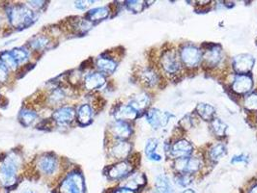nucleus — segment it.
Listing matches in <instances>:
<instances>
[{
  "label": "nucleus",
  "mask_w": 257,
  "mask_h": 193,
  "mask_svg": "<svg viewBox=\"0 0 257 193\" xmlns=\"http://www.w3.org/2000/svg\"><path fill=\"white\" fill-rule=\"evenodd\" d=\"M149 62L153 63L166 78L168 83L177 84L186 78V73L181 63L177 45L173 43H165L154 53V58Z\"/></svg>",
  "instance_id": "1"
},
{
  "label": "nucleus",
  "mask_w": 257,
  "mask_h": 193,
  "mask_svg": "<svg viewBox=\"0 0 257 193\" xmlns=\"http://www.w3.org/2000/svg\"><path fill=\"white\" fill-rule=\"evenodd\" d=\"M202 50L201 72L219 81L226 77L230 71V58L219 43L204 42Z\"/></svg>",
  "instance_id": "2"
},
{
  "label": "nucleus",
  "mask_w": 257,
  "mask_h": 193,
  "mask_svg": "<svg viewBox=\"0 0 257 193\" xmlns=\"http://www.w3.org/2000/svg\"><path fill=\"white\" fill-rule=\"evenodd\" d=\"M170 172L173 174H189L196 179L207 175L211 169L207 166L202 149H196L192 155L167 161Z\"/></svg>",
  "instance_id": "3"
},
{
  "label": "nucleus",
  "mask_w": 257,
  "mask_h": 193,
  "mask_svg": "<svg viewBox=\"0 0 257 193\" xmlns=\"http://www.w3.org/2000/svg\"><path fill=\"white\" fill-rule=\"evenodd\" d=\"M177 48L186 77H194L201 72L202 50L200 45L192 42H182L177 44Z\"/></svg>",
  "instance_id": "4"
},
{
  "label": "nucleus",
  "mask_w": 257,
  "mask_h": 193,
  "mask_svg": "<svg viewBox=\"0 0 257 193\" xmlns=\"http://www.w3.org/2000/svg\"><path fill=\"white\" fill-rule=\"evenodd\" d=\"M22 162L21 156L15 152L2 158L0 162V185L6 191H12L20 184L18 172Z\"/></svg>",
  "instance_id": "5"
},
{
  "label": "nucleus",
  "mask_w": 257,
  "mask_h": 193,
  "mask_svg": "<svg viewBox=\"0 0 257 193\" xmlns=\"http://www.w3.org/2000/svg\"><path fill=\"white\" fill-rule=\"evenodd\" d=\"M220 82L224 86L227 94L236 103L255 88V81L252 74L236 75L229 73L222 80H220Z\"/></svg>",
  "instance_id": "6"
},
{
  "label": "nucleus",
  "mask_w": 257,
  "mask_h": 193,
  "mask_svg": "<svg viewBox=\"0 0 257 193\" xmlns=\"http://www.w3.org/2000/svg\"><path fill=\"white\" fill-rule=\"evenodd\" d=\"M6 16L9 24L16 30H24L34 25L38 20V15L28 7L27 4H13L6 7Z\"/></svg>",
  "instance_id": "7"
},
{
  "label": "nucleus",
  "mask_w": 257,
  "mask_h": 193,
  "mask_svg": "<svg viewBox=\"0 0 257 193\" xmlns=\"http://www.w3.org/2000/svg\"><path fill=\"white\" fill-rule=\"evenodd\" d=\"M142 156L139 153H133L126 160L117 161L110 166L104 169V175L107 180L119 184L121 181L128 178V176L136 170H138L141 164Z\"/></svg>",
  "instance_id": "8"
},
{
  "label": "nucleus",
  "mask_w": 257,
  "mask_h": 193,
  "mask_svg": "<svg viewBox=\"0 0 257 193\" xmlns=\"http://www.w3.org/2000/svg\"><path fill=\"white\" fill-rule=\"evenodd\" d=\"M135 77L144 90L152 93L156 89H165L168 84L166 78L162 76L157 67L151 62L139 68Z\"/></svg>",
  "instance_id": "9"
},
{
  "label": "nucleus",
  "mask_w": 257,
  "mask_h": 193,
  "mask_svg": "<svg viewBox=\"0 0 257 193\" xmlns=\"http://www.w3.org/2000/svg\"><path fill=\"white\" fill-rule=\"evenodd\" d=\"M55 193H86L85 178L80 170L70 171L59 181Z\"/></svg>",
  "instance_id": "10"
},
{
  "label": "nucleus",
  "mask_w": 257,
  "mask_h": 193,
  "mask_svg": "<svg viewBox=\"0 0 257 193\" xmlns=\"http://www.w3.org/2000/svg\"><path fill=\"white\" fill-rule=\"evenodd\" d=\"M143 117L150 128L156 131L166 129L172 119H175V115L173 113L156 107H150L147 109Z\"/></svg>",
  "instance_id": "11"
},
{
  "label": "nucleus",
  "mask_w": 257,
  "mask_h": 193,
  "mask_svg": "<svg viewBox=\"0 0 257 193\" xmlns=\"http://www.w3.org/2000/svg\"><path fill=\"white\" fill-rule=\"evenodd\" d=\"M205 157L207 166L212 170L219 161L227 155L228 149L226 142L215 141L208 143L204 147L201 148Z\"/></svg>",
  "instance_id": "12"
},
{
  "label": "nucleus",
  "mask_w": 257,
  "mask_h": 193,
  "mask_svg": "<svg viewBox=\"0 0 257 193\" xmlns=\"http://www.w3.org/2000/svg\"><path fill=\"white\" fill-rule=\"evenodd\" d=\"M256 59L251 53H240L230 58V71L236 75L252 74Z\"/></svg>",
  "instance_id": "13"
},
{
  "label": "nucleus",
  "mask_w": 257,
  "mask_h": 193,
  "mask_svg": "<svg viewBox=\"0 0 257 193\" xmlns=\"http://www.w3.org/2000/svg\"><path fill=\"white\" fill-rule=\"evenodd\" d=\"M108 134L112 141H130L134 135L133 123L113 121L108 126Z\"/></svg>",
  "instance_id": "14"
},
{
  "label": "nucleus",
  "mask_w": 257,
  "mask_h": 193,
  "mask_svg": "<svg viewBox=\"0 0 257 193\" xmlns=\"http://www.w3.org/2000/svg\"><path fill=\"white\" fill-rule=\"evenodd\" d=\"M153 100H154V94L152 92L143 90L133 95L128 99V102L127 103L137 112H139L141 115L143 116L147 109L152 107L151 105L153 103Z\"/></svg>",
  "instance_id": "15"
},
{
  "label": "nucleus",
  "mask_w": 257,
  "mask_h": 193,
  "mask_svg": "<svg viewBox=\"0 0 257 193\" xmlns=\"http://www.w3.org/2000/svg\"><path fill=\"white\" fill-rule=\"evenodd\" d=\"M58 168L59 160L57 156L52 153L42 154L37 159V169L42 175L46 177H52L55 175Z\"/></svg>",
  "instance_id": "16"
},
{
  "label": "nucleus",
  "mask_w": 257,
  "mask_h": 193,
  "mask_svg": "<svg viewBox=\"0 0 257 193\" xmlns=\"http://www.w3.org/2000/svg\"><path fill=\"white\" fill-rule=\"evenodd\" d=\"M147 183H148V180H147L146 175L138 169L134 171L128 178L121 181L119 185L128 188L133 192L141 193L146 187Z\"/></svg>",
  "instance_id": "17"
},
{
  "label": "nucleus",
  "mask_w": 257,
  "mask_h": 193,
  "mask_svg": "<svg viewBox=\"0 0 257 193\" xmlns=\"http://www.w3.org/2000/svg\"><path fill=\"white\" fill-rule=\"evenodd\" d=\"M119 65V60L114 54L110 52H104L99 56L96 60V67L98 72L102 73L104 76H111L115 73Z\"/></svg>",
  "instance_id": "18"
},
{
  "label": "nucleus",
  "mask_w": 257,
  "mask_h": 193,
  "mask_svg": "<svg viewBox=\"0 0 257 193\" xmlns=\"http://www.w3.org/2000/svg\"><path fill=\"white\" fill-rule=\"evenodd\" d=\"M133 154V144L131 141H112L108 148V154L115 162L126 160Z\"/></svg>",
  "instance_id": "19"
},
{
  "label": "nucleus",
  "mask_w": 257,
  "mask_h": 193,
  "mask_svg": "<svg viewBox=\"0 0 257 193\" xmlns=\"http://www.w3.org/2000/svg\"><path fill=\"white\" fill-rule=\"evenodd\" d=\"M52 119L58 127H67L77 119V110L72 106H61L52 113Z\"/></svg>",
  "instance_id": "20"
},
{
  "label": "nucleus",
  "mask_w": 257,
  "mask_h": 193,
  "mask_svg": "<svg viewBox=\"0 0 257 193\" xmlns=\"http://www.w3.org/2000/svg\"><path fill=\"white\" fill-rule=\"evenodd\" d=\"M111 114L114 118V121H123L133 123L142 115L132 108L128 103H117L112 107Z\"/></svg>",
  "instance_id": "21"
},
{
  "label": "nucleus",
  "mask_w": 257,
  "mask_h": 193,
  "mask_svg": "<svg viewBox=\"0 0 257 193\" xmlns=\"http://www.w3.org/2000/svg\"><path fill=\"white\" fill-rule=\"evenodd\" d=\"M208 127L215 141L226 142L228 137V125L221 118L218 116L215 117L210 123H208Z\"/></svg>",
  "instance_id": "22"
},
{
  "label": "nucleus",
  "mask_w": 257,
  "mask_h": 193,
  "mask_svg": "<svg viewBox=\"0 0 257 193\" xmlns=\"http://www.w3.org/2000/svg\"><path fill=\"white\" fill-rule=\"evenodd\" d=\"M195 115L199 118L200 121L205 123H210L215 117H217V110L216 107L209 103H198L193 111Z\"/></svg>",
  "instance_id": "23"
},
{
  "label": "nucleus",
  "mask_w": 257,
  "mask_h": 193,
  "mask_svg": "<svg viewBox=\"0 0 257 193\" xmlns=\"http://www.w3.org/2000/svg\"><path fill=\"white\" fill-rule=\"evenodd\" d=\"M106 81H107L106 76H104L100 72H95L85 77L83 80V85L86 90H98L103 88V86L106 84Z\"/></svg>",
  "instance_id": "24"
},
{
  "label": "nucleus",
  "mask_w": 257,
  "mask_h": 193,
  "mask_svg": "<svg viewBox=\"0 0 257 193\" xmlns=\"http://www.w3.org/2000/svg\"><path fill=\"white\" fill-rule=\"evenodd\" d=\"M111 14L110 6H101L89 10L84 18L91 24H97L108 19Z\"/></svg>",
  "instance_id": "25"
},
{
  "label": "nucleus",
  "mask_w": 257,
  "mask_h": 193,
  "mask_svg": "<svg viewBox=\"0 0 257 193\" xmlns=\"http://www.w3.org/2000/svg\"><path fill=\"white\" fill-rule=\"evenodd\" d=\"M154 193H175L173 182L166 173L156 176L154 180Z\"/></svg>",
  "instance_id": "26"
},
{
  "label": "nucleus",
  "mask_w": 257,
  "mask_h": 193,
  "mask_svg": "<svg viewBox=\"0 0 257 193\" xmlns=\"http://www.w3.org/2000/svg\"><path fill=\"white\" fill-rule=\"evenodd\" d=\"M94 109L88 103L81 104L77 110V121L79 126H89L94 119Z\"/></svg>",
  "instance_id": "27"
},
{
  "label": "nucleus",
  "mask_w": 257,
  "mask_h": 193,
  "mask_svg": "<svg viewBox=\"0 0 257 193\" xmlns=\"http://www.w3.org/2000/svg\"><path fill=\"white\" fill-rule=\"evenodd\" d=\"M237 103L243 108L246 115L257 113V88L243 97Z\"/></svg>",
  "instance_id": "28"
},
{
  "label": "nucleus",
  "mask_w": 257,
  "mask_h": 193,
  "mask_svg": "<svg viewBox=\"0 0 257 193\" xmlns=\"http://www.w3.org/2000/svg\"><path fill=\"white\" fill-rule=\"evenodd\" d=\"M200 122L201 121L199 120V118L193 112H192V113L186 114L183 118H181V120H179V122H178L177 127H179L187 134L191 130L196 129L199 126Z\"/></svg>",
  "instance_id": "29"
},
{
  "label": "nucleus",
  "mask_w": 257,
  "mask_h": 193,
  "mask_svg": "<svg viewBox=\"0 0 257 193\" xmlns=\"http://www.w3.org/2000/svg\"><path fill=\"white\" fill-rule=\"evenodd\" d=\"M50 44H51L50 39L45 35H36L28 41L29 49L36 52L47 50Z\"/></svg>",
  "instance_id": "30"
},
{
  "label": "nucleus",
  "mask_w": 257,
  "mask_h": 193,
  "mask_svg": "<svg viewBox=\"0 0 257 193\" xmlns=\"http://www.w3.org/2000/svg\"><path fill=\"white\" fill-rule=\"evenodd\" d=\"M37 118H38L37 112L28 107H24L19 113V121L21 125L26 128L32 125L37 120Z\"/></svg>",
  "instance_id": "31"
},
{
  "label": "nucleus",
  "mask_w": 257,
  "mask_h": 193,
  "mask_svg": "<svg viewBox=\"0 0 257 193\" xmlns=\"http://www.w3.org/2000/svg\"><path fill=\"white\" fill-rule=\"evenodd\" d=\"M197 180L194 176L189 174H173L172 175V182L179 188H190L195 180Z\"/></svg>",
  "instance_id": "32"
},
{
  "label": "nucleus",
  "mask_w": 257,
  "mask_h": 193,
  "mask_svg": "<svg viewBox=\"0 0 257 193\" xmlns=\"http://www.w3.org/2000/svg\"><path fill=\"white\" fill-rule=\"evenodd\" d=\"M149 3H153V1H144V0H127L124 1V7L128 12L133 14H139L143 12L149 5Z\"/></svg>",
  "instance_id": "33"
},
{
  "label": "nucleus",
  "mask_w": 257,
  "mask_h": 193,
  "mask_svg": "<svg viewBox=\"0 0 257 193\" xmlns=\"http://www.w3.org/2000/svg\"><path fill=\"white\" fill-rule=\"evenodd\" d=\"M9 52H10L11 55L14 57V59L17 61V63L19 65L25 63L26 60L28 59V52L23 47L14 48Z\"/></svg>",
  "instance_id": "34"
},
{
  "label": "nucleus",
  "mask_w": 257,
  "mask_h": 193,
  "mask_svg": "<svg viewBox=\"0 0 257 193\" xmlns=\"http://www.w3.org/2000/svg\"><path fill=\"white\" fill-rule=\"evenodd\" d=\"M0 60H1V62L3 64L8 68V70L14 71L19 66V64L14 59L13 56L11 55V53H10L9 51H4V52H0Z\"/></svg>",
  "instance_id": "35"
},
{
  "label": "nucleus",
  "mask_w": 257,
  "mask_h": 193,
  "mask_svg": "<svg viewBox=\"0 0 257 193\" xmlns=\"http://www.w3.org/2000/svg\"><path fill=\"white\" fill-rule=\"evenodd\" d=\"M66 98V93L64 89L62 88H55L52 90L50 97H49V102L52 105H57L60 103H62Z\"/></svg>",
  "instance_id": "36"
},
{
  "label": "nucleus",
  "mask_w": 257,
  "mask_h": 193,
  "mask_svg": "<svg viewBox=\"0 0 257 193\" xmlns=\"http://www.w3.org/2000/svg\"><path fill=\"white\" fill-rule=\"evenodd\" d=\"M160 146V140L156 137H151L149 139H147V141L145 143L144 146V154L147 156H149L150 154L158 153V148Z\"/></svg>",
  "instance_id": "37"
},
{
  "label": "nucleus",
  "mask_w": 257,
  "mask_h": 193,
  "mask_svg": "<svg viewBox=\"0 0 257 193\" xmlns=\"http://www.w3.org/2000/svg\"><path fill=\"white\" fill-rule=\"evenodd\" d=\"M194 3V7H195V11L197 13H207L210 10H212V8L214 7V1H193Z\"/></svg>",
  "instance_id": "38"
},
{
  "label": "nucleus",
  "mask_w": 257,
  "mask_h": 193,
  "mask_svg": "<svg viewBox=\"0 0 257 193\" xmlns=\"http://www.w3.org/2000/svg\"><path fill=\"white\" fill-rule=\"evenodd\" d=\"M250 161V156L247 154H239L234 155L231 158V164H244V165H247Z\"/></svg>",
  "instance_id": "39"
},
{
  "label": "nucleus",
  "mask_w": 257,
  "mask_h": 193,
  "mask_svg": "<svg viewBox=\"0 0 257 193\" xmlns=\"http://www.w3.org/2000/svg\"><path fill=\"white\" fill-rule=\"evenodd\" d=\"M242 193H257V179L255 177L247 181L242 189Z\"/></svg>",
  "instance_id": "40"
},
{
  "label": "nucleus",
  "mask_w": 257,
  "mask_h": 193,
  "mask_svg": "<svg viewBox=\"0 0 257 193\" xmlns=\"http://www.w3.org/2000/svg\"><path fill=\"white\" fill-rule=\"evenodd\" d=\"M27 5L33 11L38 12V11H41L46 6V1H29Z\"/></svg>",
  "instance_id": "41"
},
{
  "label": "nucleus",
  "mask_w": 257,
  "mask_h": 193,
  "mask_svg": "<svg viewBox=\"0 0 257 193\" xmlns=\"http://www.w3.org/2000/svg\"><path fill=\"white\" fill-rule=\"evenodd\" d=\"M8 68L3 64L0 60V83H4L8 79Z\"/></svg>",
  "instance_id": "42"
},
{
  "label": "nucleus",
  "mask_w": 257,
  "mask_h": 193,
  "mask_svg": "<svg viewBox=\"0 0 257 193\" xmlns=\"http://www.w3.org/2000/svg\"><path fill=\"white\" fill-rule=\"evenodd\" d=\"M107 193H135L133 192L132 190H130L128 188L124 187V186H121L119 184H117L115 187L113 188H110V189H107Z\"/></svg>",
  "instance_id": "43"
},
{
  "label": "nucleus",
  "mask_w": 257,
  "mask_h": 193,
  "mask_svg": "<svg viewBox=\"0 0 257 193\" xmlns=\"http://www.w3.org/2000/svg\"><path fill=\"white\" fill-rule=\"evenodd\" d=\"M246 120L248 121V123L251 127L257 129V113H255V114H247Z\"/></svg>",
  "instance_id": "44"
},
{
  "label": "nucleus",
  "mask_w": 257,
  "mask_h": 193,
  "mask_svg": "<svg viewBox=\"0 0 257 193\" xmlns=\"http://www.w3.org/2000/svg\"><path fill=\"white\" fill-rule=\"evenodd\" d=\"M147 159L152 162H161L163 160V155L159 153H155V154H150L149 156H147Z\"/></svg>",
  "instance_id": "45"
},
{
  "label": "nucleus",
  "mask_w": 257,
  "mask_h": 193,
  "mask_svg": "<svg viewBox=\"0 0 257 193\" xmlns=\"http://www.w3.org/2000/svg\"><path fill=\"white\" fill-rule=\"evenodd\" d=\"M90 1H76L75 2V6H76V8L77 9H79V10H85L86 8H87V6L89 5V4H87V3H89Z\"/></svg>",
  "instance_id": "46"
},
{
  "label": "nucleus",
  "mask_w": 257,
  "mask_h": 193,
  "mask_svg": "<svg viewBox=\"0 0 257 193\" xmlns=\"http://www.w3.org/2000/svg\"><path fill=\"white\" fill-rule=\"evenodd\" d=\"M180 193H196L195 190H193L192 188H186V189H183Z\"/></svg>",
  "instance_id": "47"
},
{
  "label": "nucleus",
  "mask_w": 257,
  "mask_h": 193,
  "mask_svg": "<svg viewBox=\"0 0 257 193\" xmlns=\"http://www.w3.org/2000/svg\"><path fill=\"white\" fill-rule=\"evenodd\" d=\"M24 193H35L34 192V191H33V190H30V189H29V190H26V191H25V192Z\"/></svg>",
  "instance_id": "48"
},
{
  "label": "nucleus",
  "mask_w": 257,
  "mask_h": 193,
  "mask_svg": "<svg viewBox=\"0 0 257 193\" xmlns=\"http://www.w3.org/2000/svg\"><path fill=\"white\" fill-rule=\"evenodd\" d=\"M1 188H2V187H1V185H0V189H1Z\"/></svg>",
  "instance_id": "49"
},
{
  "label": "nucleus",
  "mask_w": 257,
  "mask_h": 193,
  "mask_svg": "<svg viewBox=\"0 0 257 193\" xmlns=\"http://www.w3.org/2000/svg\"><path fill=\"white\" fill-rule=\"evenodd\" d=\"M0 23H1V19H0Z\"/></svg>",
  "instance_id": "50"
},
{
  "label": "nucleus",
  "mask_w": 257,
  "mask_h": 193,
  "mask_svg": "<svg viewBox=\"0 0 257 193\" xmlns=\"http://www.w3.org/2000/svg\"><path fill=\"white\" fill-rule=\"evenodd\" d=\"M255 178H256V179H257V175H256V177H255Z\"/></svg>",
  "instance_id": "51"
},
{
  "label": "nucleus",
  "mask_w": 257,
  "mask_h": 193,
  "mask_svg": "<svg viewBox=\"0 0 257 193\" xmlns=\"http://www.w3.org/2000/svg\"><path fill=\"white\" fill-rule=\"evenodd\" d=\"M256 45H257V39H256Z\"/></svg>",
  "instance_id": "52"
}]
</instances>
